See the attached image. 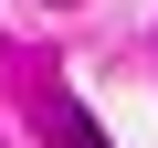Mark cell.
I'll return each mask as SVG.
<instances>
[{
    "instance_id": "obj_1",
    "label": "cell",
    "mask_w": 158,
    "mask_h": 148,
    "mask_svg": "<svg viewBox=\"0 0 158 148\" xmlns=\"http://www.w3.org/2000/svg\"><path fill=\"white\" fill-rule=\"evenodd\" d=\"M42 148H106L95 116H85V95H53V106H42Z\"/></svg>"
}]
</instances>
